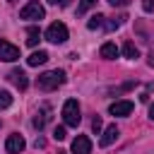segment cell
I'll list each match as a JSON object with an SVG mask.
<instances>
[{
  "label": "cell",
  "mask_w": 154,
  "mask_h": 154,
  "mask_svg": "<svg viewBox=\"0 0 154 154\" xmlns=\"http://www.w3.org/2000/svg\"><path fill=\"white\" fill-rule=\"evenodd\" d=\"M60 84H65V72L63 70H51V72H43L38 77V89H43V91H53Z\"/></svg>",
  "instance_id": "1"
},
{
  "label": "cell",
  "mask_w": 154,
  "mask_h": 154,
  "mask_svg": "<svg viewBox=\"0 0 154 154\" xmlns=\"http://www.w3.org/2000/svg\"><path fill=\"white\" fill-rule=\"evenodd\" d=\"M63 120H65V125H70V128H77V125H79L82 116H79V103H77V99H67V101L63 103Z\"/></svg>",
  "instance_id": "2"
},
{
  "label": "cell",
  "mask_w": 154,
  "mask_h": 154,
  "mask_svg": "<svg viewBox=\"0 0 154 154\" xmlns=\"http://www.w3.org/2000/svg\"><path fill=\"white\" fill-rule=\"evenodd\" d=\"M19 17H22V19H43V17H46V10H43V5H41L38 0H29V2L19 10Z\"/></svg>",
  "instance_id": "3"
},
{
  "label": "cell",
  "mask_w": 154,
  "mask_h": 154,
  "mask_svg": "<svg viewBox=\"0 0 154 154\" xmlns=\"http://www.w3.org/2000/svg\"><path fill=\"white\" fill-rule=\"evenodd\" d=\"M46 41H51V43H65L67 41V26L63 22H53L46 29Z\"/></svg>",
  "instance_id": "4"
},
{
  "label": "cell",
  "mask_w": 154,
  "mask_h": 154,
  "mask_svg": "<svg viewBox=\"0 0 154 154\" xmlns=\"http://www.w3.org/2000/svg\"><path fill=\"white\" fill-rule=\"evenodd\" d=\"M17 58H19V48H17V46H12L10 41L0 38V60L12 63V60H17Z\"/></svg>",
  "instance_id": "5"
},
{
  "label": "cell",
  "mask_w": 154,
  "mask_h": 154,
  "mask_svg": "<svg viewBox=\"0 0 154 154\" xmlns=\"http://www.w3.org/2000/svg\"><path fill=\"white\" fill-rule=\"evenodd\" d=\"M132 108H135V106H132V101L123 99V101H113V103L108 106V113H111V116H120V118H123V116H130V113H132Z\"/></svg>",
  "instance_id": "6"
},
{
  "label": "cell",
  "mask_w": 154,
  "mask_h": 154,
  "mask_svg": "<svg viewBox=\"0 0 154 154\" xmlns=\"http://www.w3.org/2000/svg\"><path fill=\"white\" fill-rule=\"evenodd\" d=\"M24 147H26V142H24V137L22 135H10L7 140H5V149L10 152V154H22L24 152Z\"/></svg>",
  "instance_id": "7"
},
{
  "label": "cell",
  "mask_w": 154,
  "mask_h": 154,
  "mask_svg": "<svg viewBox=\"0 0 154 154\" xmlns=\"http://www.w3.org/2000/svg\"><path fill=\"white\" fill-rule=\"evenodd\" d=\"M72 154H91V140L87 135H77L72 140Z\"/></svg>",
  "instance_id": "8"
},
{
  "label": "cell",
  "mask_w": 154,
  "mask_h": 154,
  "mask_svg": "<svg viewBox=\"0 0 154 154\" xmlns=\"http://www.w3.org/2000/svg\"><path fill=\"white\" fill-rule=\"evenodd\" d=\"M10 82H12L19 91H24V89L29 87V79H26V72H24V70H12V72H10Z\"/></svg>",
  "instance_id": "9"
},
{
  "label": "cell",
  "mask_w": 154,
  "mask_h": 154,
  "mask_svg": "<svg viewBox=\"0 0 154 154\" xmlns=\"http://www.w3.org/2000/svg\"><path fill=\"white\" fill-rule=\"evenodd\" d=\"M118 135H120V132H118V128H116V125H108V128L103 130V135H101L99 144H101V147H111V144L118 140Z\"/></svg>",
  "instance_id": "10"
},
{
  "label": "cell",
  "mask_w": 154,
  "mask_h": 154,
  "mask_svg": "<svg viewBox=\"0 0 154 154\" xmlns=\"http://www.w3.org/2000/svg\"><path fill=\"white\" fill-rule=\"evenodd\" d=\"M48 118H51V108H48V106H43V108L36 113V118H34V128H36V130H43V128H46V123H48Z\"/></svg>",
  "instance_id": "11"
},
{
  "label": "cell",
  "mask_w": 154,
  "mask_h": 154,
  "mask_svg": "<svg viewBox=\"0 0 154 154\" xmlns=\"http://www.w3.org/2000/svg\"><path fill=\"white\" fill-rule=\"evenodd\" d=\"M99 53H101V58L113 60V58H118V46L108 41V43H103V46H101V51H99Z\"/></svg>",
  "instance_id": "12"
},
{
  "label": "cell",
  "mask_w": 154,
  "mask_h": 154,
  "mask_svg": "<svg viewBox=\"0 0 154 154\" xmlns=\"http://www.w3.org/2000/svg\"><path fill=\"white\" fill-rule=\"evenodd\" d=\"M46 60H48V53H46V51H34V53L26 58V63H29L31 67H36V65H43Z\"/></svg>",
  "instance_id": "13"
},
{
  "label": "cell",
  "mask_w": 154,
  "mask_h": 154,
  "mask_svg": "<svg viewBox=\"0 0 154 154\" xmlns=\"http://www.w3.org/2000/svg\"><path fill=\"white\" fill-rule=\"evenodd\" d=\"M41 41V31H38V26H29L26 29V43L29 46H36Z\"/></svg>",
  "instance_id": "14"
},
{
  "label": "cell",
  "mask_w": 154,
  "mask_h": 154,
  "mask_svg": "<svg viewBox=\"0 0 154 154\" xmlns=\"http://www.w3.org/2000/svg\"><path fill=\"white\" fill-rule=\"evenodd\" d=\"M123 55H125V58H132V60H135V58L140 55V51H137V46H135L132 41H125V43H123Z\"/></svg>",
  "instance_id": "15"
},
{
  "label": "cell",
  "mask_w": 154,
  "mask_h": 154,
  "mask_svg": "<svg viewBox=\"0 0 154 154\" xmlns=\"http://www.w3.org/2000/svg\"><path fill=\"white\" fill-rule=\"evenodd\" d=\"M103 19H106L103 14H94V17L87 22V26H89L91 31H94V29H101V26H103Z\"/></svg>",
  "instance_id": "16"
},
{
  "label": "cell",
  "mask_w": 154,
  "mask_h": 154,
  "mask_svg": "<svg viewBox=\"0 0 154 154\" xmlns=\"http://www.w3.org/2000/svg\"><path fill=\"white\" fill-rule=\"evenodd\" d=\"M10 106H12L10 91H0V111H5V108H10Z\"/></svg>",
  "instance_id": "17"
},
{
  "label": "cell",
  "mask_w": 154,
  "mask_h": 154,
  "mask_svg": "<svg viewBox=\"0 0 154 154\" xmlns=\"http://www.w3.org/2000/svg\"><path fill=\"white\" fill-rule=\"evenodd\" d=\"M125 19H128V17H116V19H111V22H103V26H106L108 31H113V29H118Z\"/></svg>",
  "instance_id": "18"
},
{
  "label": "cell",
  "mask_w": 154,
  "mask_h": 154,
  "mask_svg": "<svg viewBox=\"0 0 154 154\" xmlns=\"http://www.w3.org/2000/svg\"><path fill=\"white\" fill-rule=\"evenodd\" d=\"M94 5H96V0H82V2L77 5V14H84V12H87V10H91Z\"/></svg>",
  "instance_id": "19"
},
{
  "label": "cell",
  "mask_w": 154,
  "mask_h": 154,
  "mask_svg": "<svg viewBox=\"0 0 154 154\" xmlns=\"http://www.w3.org/2000/svg\"><path fill=\"white\" fill-rule=\"evenodd\" d=\"M53 137H55V140H58V142H63V140H65V137H67V135H65V125H58V128H55V130H53Z\"/></svg>",
  "instance_id": "20"
},
{
  "label": "cell",
  "mask_w": 154,
  "mask_h": 154,
  "mask_svg": "<svg viewBox=\"0 0 154 154\" xmlns=\"http://www.w3.org/2000/svg\"><path fill=\"white\" fill-rule=\"evenodd\" d=\"M101 128H103V123H101V118H99V116H94V118H91V130H94V132L99 135V132H101Z\"/></svg>",
  "instance_id": "21"
},
{
  "label": "cell",
  "mask_w": 154,
  "mask_h": 154,
  "mask_svg": "<svg viewBox=\"0 0 154 154\" xmlns=\"http://www.w3.org/2000/svg\"><path fill=\"white\" fill-rule=\"evenodd\" d=\"M142 10L144 12H152L154 10V0H142Z\"/></svg>",
  "instance_id": "22"
},
{
  "label": "cell",
  "mask_w": 154,
  "mask_h": 154,
  "mask_svg": "<svg viewBox=\"0 0 154 154\" xmlns=\"http://www.w3.org/2000/svg\"><path fill=\"white\" fill-rule=\"evenodd\" d=\"M130 0H108V5H113V7H125Z\"/></svg>",
  "instance_id": "23"
},
{
  "label": "cell",
  "mask_w": 154,
  "mask_h": 154,
  "mask_svg": "<svg viewBox=\"0 0 154 154\" xmlns=\"http://www.w3.org/2000/svg\"><path fill=\"white\" fill-rule=\"evenodd\" d=\"M34 147H36V149H41V147H46V140H43V137H36V142H34Z\"/></svg>",
  "instance_id": "24"
},
{
  "label": "cell",
  "mask_w": 154,
  "mask_h": 154,
  "mask_svg": "<svg viewBox=\"0 0 154 154\" xmlns=\"http://www.w3.org/2000/svg\"><path fill=\"white\" fill-rule=\"evenodd\" d=\"M149 118L154 120V103H152V108H149Z\"/></svg>",
  "instance_id": "25"
},
{
  "label": "cell",
  "mask_w": 154,
  "mask_h": 154,
  "mask_svg": "<svg viewBox=\"0 0 154 154\" xmlns=\"http://www.w3.org/2000/svg\"><path fill=\"white\" fill-rule=\"evenodd\" d=\"M149 65H152V67H154V53H152V55H149Z\"/></svg>",
  "instance_id": "26"
},
{
  "label": "cell",
  "mask_w": 154,
  "mask_h": 154,
  "mask_svg": "<svg viewBox=\"0 0 154 154\" xmlns=\"http://www.w3.org/2000/svg\"><path fill=\"white\" fill-rule=\"evenodd\" d=\"M48 2H51V5H58V2H63V0H48Z\"/></svg>",
  "instance_id": "27"
},
{
  "label": "cell",
  "mask_w": 154,
  "mask_h": 154,
  "mask_svg": "<svg viewBox=\"0 0 154 154\" xmlns=\"http://www.w3.org/2000/svg\"><path fill=\"white\" fill-rule=\"evenodd\" d=\"M60 154H65V152H60Z\"/></svg>",
  "instance_id": "28"
}]
</instances>
